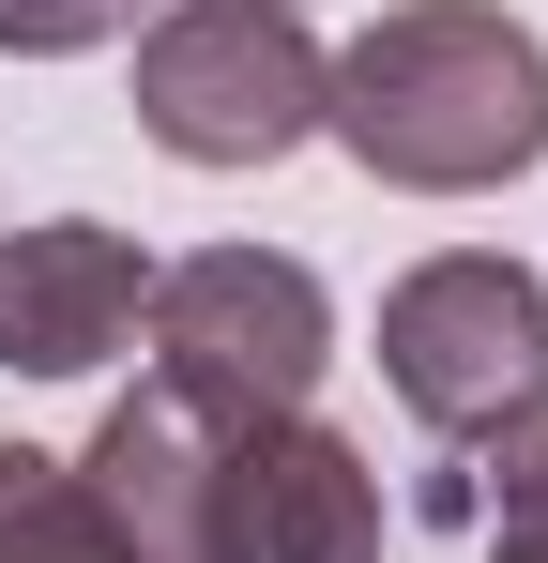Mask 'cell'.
<instances>
[{
  "label": "cell",
  "mask_w": 548,
  "mask_h": 563,
  "mask_svg": "<svg viewBox=\"0 0 548 563\" xmlns=\"http://www.w3.org/2000/svg\"><path fill=\"white\" fill-rule=\"evenodd\" d=\"M320 137L396 198H487L548 153V46L503 0H396L320 62Z\"/></svg>",
  "instance_id": "1"
},
{
  "label": "cell",
  "mask_w": 548,
  "mask_h": 563,
  "mask_svg": "<svg viewBox=\"0 0 548 563\" xmlns=\"http://www.w3.org/2000/svg\"><path fill=\"white\" fill-rule=\"evenodd\" d=\"M381 380H396V411H412L427 442H457V457L534 442L548 427V275L534 260H487V244L412 260V275L381 289Z\"/></svg>",
  "instance_id": "2"
},
{
  "label": "cell",
  "mask_w": 548,
  "mask_h": 563,
  "mask_svg": "<svg viewBox=\"0 0 548 563\" xmlns=\"http://www.w3.org/2000/svg\"><path fill=\"white\" fill-rule=\"evenodd\" d=\"M320 31L289 0H168L138 31V137L183 168H274L320 137Z\"/></svg>",
  "instance_id": "3"
},
{
  "label": "cell",
  "mask_w": 548,
  "mask_h": 563,
  "mask_svg": "<svg viewBox=\"0 0 548 563\" xmlns=\"http://www.w3.org/2000/svg\"><path fill=\"white\" fill-rule=\"evenodd\" d=\"M336 366V305L274 244H198L153 275V380L213 396V411H305Z\"/></svg>",
  "instance_id": "4"
},
{
  "label": "cell",
  "mask_w": 548,
  "mask_h": 563,
  "mask_svg": "<svg viewBox=\"0 0 548 563\" xmlns=\"http://www.w3.org/2000/svg\"><path fill=\"white\" fill-rule=\"evenodd\" d=\"M198 563H381V472L320 411H229Z\"/></svg>",
  "instance_id": "5"
},
{
  "label": "cell",
  "mask_w": 548,
  "mask_h": 563,
  "mask_svg": "<svg viewBox=\"0 0 548 563\" xmlns=\"http://www.w3.org/2000/svg\"><path fill=\"white\" fill-rule=\"evenodd\" d=\"M153 320V260L122 244V229H0V366L15 380H91L122 335Z\"/></svg>",
  "instance_id": "6"
},
{
  "label": "cell",
  "mask_w": 548,
  "mask_h": 563,
  "mask_svg": "<svg viewBox=\"0 0 548 563\" xmlns=\"http://www.w3.org/2000/svg\"><path fill=\"white\" fill-rule=\"evenodd\" d=\"M213 442H229V411L183 396V380L107 396L77 487H91V518L122 533V563H198V533H213Z\"/></svg>",
  "instance_id": "7"
},
{
  "label": "cell",
  "mask_w": 548,
  "mask_h": 563,
  "mask_svg": "<svg viewBox=\"0 0 548 563\" xmlns=\"http://www.w3.org/2000/svg\"><path fill=\"white\" fill-rule=\"evenodd\" d=\"M0 563H122V533L91 518L77 457H31V442H0Z\"/></svg>",
  "instance_id": "8"
},
{
  "label": "cell",
  "mask_w": 548,
  "mask_h": 563,
  "mask_svg": "<svg viewBox=\"0 0 548 563\" xmlns=\"http://www.w3.org/2000/svg\"><path fill=\"white\" fill-rule=\"evenodd\" d=\"M472 472H503V503H472L487 518V563H548V427L503 442V457H472Z\"/></svg>",
  "instance_id": "9"
},
{
  "label": "cell",
  "mask_w": 548,
  "mask_h": 563,
  "mask_svg": "<svg viewBox=\"0 0 548 563\" xmlns=\"http://www.w3.org/2000/svg\"><path fill=\"white\" fill-rule=\"evenodd\" d=\"M107 31H138V0H0V62H77Z\"/></svg>",
  "instance_id": "10"
},
{
  "label": "cell",
  "mask_w": 548,
  "mask_h": 563,
  "mask_svg": "<svg viewBox=\"0 0 548 563\" xmlns=\"http://www.w3.org/2000/svg\"><path fill=\"white\" fill-rule=\"evenodd\" d=\"M289 15H305V0H289Z\"/></svg>",
  "instance_id": "11"
}]
</instances>
